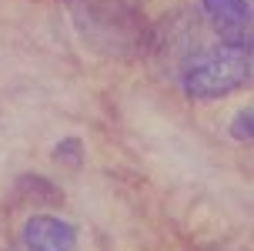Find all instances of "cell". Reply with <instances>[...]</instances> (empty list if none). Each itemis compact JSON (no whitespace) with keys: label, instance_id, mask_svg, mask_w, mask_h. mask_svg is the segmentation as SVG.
<instances>
[{"label":"cell","instance_id":"obj_3","mask_svg":"<svg viewBox=\"0 0 254 251\" xmlns=\"http://www.w3.org/2000/svg\"><path fill=\"white\" fill-rule=\"evenodd\" d=\"M20 238L27 251H77V228L57 214H30Z\"/></svg>","mask_w":254,"mask_h":251},{"label":"cell","instance_id":"obj_4","mask_svg":"<svg viewBox=\"0 0 254 251\" xmlns=\"http://www.w3.org/2000/svg\"><path fill=\"white\" fill-rule=\"evenodd\" d=\"M54 161L67 164V167H80L84 164V144L77 138H64L54 144Z\"/></svg>","mask_w":254,"mask_h":251},{"label":"cell","instance_id":"obj_5","mask_svg":"<svg viewBox=\"0 0 254 251\" xmlns=\"http://www.w3.org/2000/svg\"><path fill=\"white\" fill-rule=\"evenodd\" d=\"M231 138L241 141V144H251V138H254V111L251 107H241V111L234 114V121H231Z\"/></svg>","mask_w":254,"mask_h":251},{"label":"cell","instance_id":"obj_1","mask_svg":"<svg viewBox=\"0 0 254 251\" xmlns=\"http://www.w3.org/2000/svg\"><path fill=\"white\" fill-rule=\"evenodd\" d=\"M251 44L217 40L214 47L190 57L181 71V87L194 100H217L251 84Z\"/></svg>","mask_w":254,"mask_h":251},{"label":"cell","instance_id":"obj_2","mask_svg":"<svg viewBox=\"0 0 254 251\" xmlns=\"http://www.w3.org/2000/svg\"><path fill=\"white\" fill-rule=\"evenodd\" d=\"M201 10L221 40L251 44V24H254L251 0H201Z\"/></svg>","mask_w":254,"mask_h":251}]
</instances>
